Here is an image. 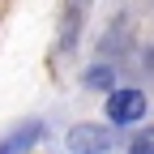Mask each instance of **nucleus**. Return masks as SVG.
<instances>
[{"mask_svg": "<svg viewBox=\"0 0 154 154\" xmlns=\"http://www.w3.org/2000/svg\"><path fill=\"white\" fill-rule=\"evenodd\" d=\"M146 116V94L141 90H111L107 94V120L111 124H137Z\"/></svg>", "mask_w": 154, "mask_h": 154, "instance_id": "obj_1", "label": "nucleus"}, {"mask_svg": "<svg viewBox=\"0 0 154 154\" xmlns=\"http://www.w3.org/2000/svg\"><path fill=\"white\" fill-rule=\"evenodd\" d=\"M128 154H154V128L137 133V137H133V146H128Z\"/></svg>", "mask_w": 154, "mask_h": 154, "instance_id": "obj_4", "label": "nucleus"}, {"mask_svg": "<svg viewBox=\"0 0 154 154\" xmlns=\"http://www.w3.org/2000/svg\"><path fill=\"white\" fill-rule=\"evenodd\" d=\"M111 128H103V124H77L73 133H69V150H77V154H103V150H111Z\"/></svg>", "mask_w": 154, "mask_h": 154, "instance_id": "obj_2", "label": "nucleus"}, {"mask_svg": "<svg viewBox=\"0 0 154 154\" xmlns=\"http://www.w3.org/2000/svg\"><path fill=\"white\" fill-rule=\"evenodd\" d=\"M86 86H111V69H94V73H86Z\"/></svg>", "mask_w": 154, "mask_h": 154, "instance_id": "obj_5", "label": "nucleus"}, {"mask_svg": "<svg viewBox=\"0 0 154 154\" xmlns=\"http://www.w3.org/2000/svg\"><path fill=\"white\" fill-rule=\"evenodd\" d=\"M38 133H43V124L38 120H30V124H22L17 133H9L5 141H0V154H26L34 141H38Z\"/></svg>", "mask_w": 154, "mask_h": 154, "instance_id": "obj_3", "label": "nucleus"}]
</instances>
